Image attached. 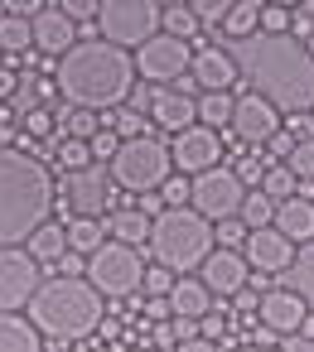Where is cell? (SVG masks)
<instances>
[{"mask_svg": "<svg viewBox=\"0 0 314 352\" xmlns=\"http://www.w3.org/2000/svg\"><path fill=\"white\" fill-rule=\"evenodd\" d=\"M218 155H222V135H218V131H208V126H189V131H179V135H174V145H169L174 169H179V174H189V179H198V174L218 169Z\"/></svg>", "mask_w": 314, "mask_h": 352, "instance_id": "cell-12", "label": "cell"}, {"mask_svg": "<svg viewBox=\"0 0 314 352\" xmlns=\"http://www.w3.org/2000/svg\"><path fill=\"white\" fill-rule=\"evenodd\" d=\"M189 68H193V82L208 87V92H227V87L237 82V63H232L227 49H208V44H198V54H193Z\"/></svg>", "mask_w": 314, "mask_h": 352, "instance_id": "cell-21", "label": "cell"}, {"mask_svg": "<svg viewBox=\"0 0 314 352\" xmlns=\"http://www.w3.org/2000/svg\"><path fill=\"white\" fill-rule=\"evenodd\" d=\"M198 338H208V342H218V338H227V318L208 309V314L198 318Z\"/></svg>", "mask_w": 314, "mask_h": 352, "instance_id": "cell-45", "label": "cell"}, {"mask_svg": "<svg viewBox=\"0 0 314 352\" xmlns=\"http://www.w3.org/2000/svg\"><path fill=\"white\" fill-rule=\"evenodd\" d=\"M304 314H309V309H304L290 289H266V294L256 299V318H261L266 333H300Z\"/></svg>", "mask_w": 314, "mask_h": 352, "instance_id": "cell-18", "label": "cell"}, {"mask_svg": "<svg viewBox=\"0 0 314 352\" xmlns=\"http://www.w3.org/2000/svg\"><path fill=\"white\" fill-rule=\"evenodd\" d=\"M34 289H39V265L30 261V251L0 246V314L30 309Z\"/></svg>", "mask_w": 314, "mask_h": 352, "instance_id": "cell-11", "label": "cell"}, {"mask_svg": "<svg viewBox=\"0 0 314 352\" xmlns=\"http://www.w3.org/2000/svg\"><path fill=\"white\" fill-rule=\"evenodd\" d=\"M136 73L140 78H150V82H184V73H189V63H193V49L184 44V39H169V34H155L150 44H140L136 49Z\"/></svg>", "mask_w": 314, "mask_h": 352, "instance_id": "cell-10", "label": "cell"}, {"mask_svg": "<svg viewBox=\"0 0 314 352\" xmlns=\"http://www.w3.org/2000/svg\"><path fill=\"white\" fill-rule=\"evenodd\" d=\"M145 280V261L136 246H121V241H107L102 251H92L87 261V285L102 294V299H126L136 294Z\"/></svg>", "mask_w": 314, "mask_h": 352, "instance_id": "cell-8", "label": "cell"}, {"mask_svg": "<svg viewBox=\"0 0 314 352\" xmlns=\"http://www.w3.org/2000/svg\"><path fill=\"white\" fill-rule=\"evenodd\" d=\"M0 49H6V54L34 49V25L30 20H15V15H0Z\"/></svg>", "mask_w": 314, "mask_h": 352, "instance_id": "cell-30", "label": "cell"}, {"mask_svg": "<svg viewBox=\"0 0 314 352\" xmlns=\"http://www.w3.org/2000/svg\"><path fill=\"white\" fill-rule=\"evenodd\" d=\"M237 217H242V227H247V232H261V227H271V222H275V203H271L261 188H247V198H242V212H237Z\"/></svg>", "mask_w": 314, "mask_h": 352, "instance_id": "cell-29", "label": "cell"}, {"mask_svg": "<svg viewBox=\"0 0 314 352\" xmlns=\"http://www.w3.org/2000/svg\"><path fill=\"white\" fill-rule=\"evenodd\" d=\"M20 126H25L30 135H49V131H54V116H49L44 107H30V111L20 116Z\"/></svg>", "mask_w": 314, "mask_h": 352, "instance_id": "cell-42", "label": "cell"}, {"mask_svg": "<svg viewBox=\"0 0 314 352\" xmlns=\"http://www.w3.org/2000/svg\"><path fill=\"white\" fill-rule=\"evenodd\" d=\"M222 30H227L232 39H251V34H261V0H237V6H227Z\"/></svg>", "mask_w": 314, "mask_h": 352, "instance_id": "cell-28", "label": "cell"}, {"mask_svg": "<svg viewBox=\"0 0 314 352\" xmlns=\"http://www.w3.org/2000/svg\"><path fill=\"white\" fill-rule=\"evenodd\" d=\"M266 145H271V150H275V155H280V164H285V155H290V150H295V135H285V126H280V131H275V135H271V140H266Z\"/></svg>", "mask_w": 314, "mask_h": 352, "instance_id": "cell-47", "label": "cell"}, {"mask_svg": "<svg viewBox=\"0 0 314 352\" xmlns=\"http://www.w3.org/2000/svg\"><path fill=\"white\" fill-rule=\"evenodd\" d=\"M73 44H78V25H73L59 6H44V10H39V20H34V49H39V54H59V58H63Z\"/></svg>", "mask_w": 314, "mask_h": 352, "instance_id": "cell-19", "label": "cell"}, {"mask_svg": "<svg viewBox=\"0 0 314 352\" xmlns=\"http://www.w3.org/2000/svg\"><path fill=\"white\" fill-rule=\"evenodd\" d=\"M232 174H237V179H242V188H251V184H256V188H261V174H266V164H261V160H251V155H247V160H237V169H232Z\"/></svg>", "mask_w": 314, "mask_h": 352, "instance_id": "cell-44", "label": "cell"}, {"mask_svg": "<svg viewBox=\"0 0 314 352\" xmlns=\"http://www.w3.org/2000/svg\"><path fill=\"white\" fill-rule=\"evenodd\" d=\"M150 256L155 265H165L169 275H189V270H203V261L218 251L213 246V227L193 212V208H165L155 222H150Z\"/></svg>", "mask_w": 314, "mask_h": 352, "instance_id": "cell-5", "label": "cell"}, {"mask_svg": "<svg viewBox=\"0 0 314 352\" xmlns=\"http://www.w3.org/2000/svg\"><path fill=\"white\" fill-rule=\"evenodd\" d=\"M261 34H290V6H261Z\"/></svg>", "mask_w": 314, "mask_h": 352, "instance_id": "cell-38", "label": "cell"}, {"mask_svg": "<svg viewBox=\"0 0 314 352\" xmlns=\"http://www.w3.org/2000/svg\"><path fill=\"white\" fill-rule=\"evenodd\" d=\"M300 333H304V338L314 342V314H304V323H300Z\"/></svg>", "mask_w": 314, "mask_h": 352, "instance_id": "cell-52", "label": "cell"}, {"mask_svg": "<svg viewBox=\"0 0 314 352\" xmlns=\"http://www.w3.org/2000/svg\"><path fill=\"white\" fill-rule=\"evenodd\" d=\"M15 92H20V78H15L10 68H0V102H10Z\"/></svg>", "mask_w": 314, "mask_h": 352, "instance_id": "cell-50", "label": "cell"}, {"mask_svg": "<svg viewBox=\"0 0 314 352\" xmlns=\"http://www.w3.org/2000/svg\"><path fill=\"white\" fill-rule=\"evenodd\" d=\"M97 131H102V121L92 111H78V107L63 111V140H92Z\"/></svg>", "mask_w": 314, "mask_h": 352, "instance_id": "cell-35", "label": "cell"}, {"mask_svg": "<svg viewBox=\"0 0 314 352\" xmlns=\"http://www.w3.org/2000/svg\"><path fill=\"white\" fill-rule=\"evenodd\" d=\"M145 318L150 323H169V299H150L145 304Z\"/></svg>", "mask_w": 314, "mask_h": 352, "instance_id": "cell-48", "label": "cell"}, {"mask_svg": "<svg viewBox=\"0 0 314 352\" xmlns=\"http://www.w3.org/2000/svg\"><path fill=\"white\" fill-rule=\"evenodd\" d=\"M150 338H155V347H169V352H174V342H179L169 323H155V328H150Z\"/></svg>", "mask_w": 314, "mask_h": 352, "instance_id": "cell-49", "label": "cell"}, {"mask_svg": "<svg viewBox=\"0 0 314 352\" xmlns=\"http://www.w3.org/2000/svg\"><path fill=\"white\" fill-rule=\"evenodd\" d=\"M160 188H165V203H169V208H184V203H189V179H184V174H169Z\"/></svg>", "mask_w": 314, "mask_h": 352, "instance_id": "cell-43", "label": "cell"}, {"mask_svg": "<svg viewBox=\"0 0 314 352\" xmlns=\"http://www.w3.org/2000/svg\"><path fill=\"white\" fill-rule=\"evenodd\" d=\"M160 10L155 0H102L97 6V30H102V44L112 49H140L160 34Z\"/></svg>", "mask_w": 314, "mask_h": 352, "instance_id": "cell-6", "label": "cell"}, {"mask_svg": "<svg viewBox=\"0 0 314 352\" xmlns=\"http://www.w3.org/2000/svg\"><path fill=\"white\" fill-rule=\"evenodd\" d=\"M247 227H242V217H227V222H218L213 227V241H222V251H237V246H247Z\"/></svg>", "mask_w": 314, "mask_h": 352, "instance_id": "cell-37", "label": "cell"}, {"mask_svg": "<svg viewBox=\"0 0 314 352\" xmlns=\"http://www.w3.org/2000/svg\"><path fill=\"white\" fill-rule=\"evenodd\" d=\"M295 251H300V246H290L275 227H261V232H251V236H247L242 261H247L251 270H261V275H280V270L295 261Z\"/></svg>", "mask_w": 314, "mask_h": 352, "instance_id": "cell-15", "label": "cell"}, {"mask_svg": "<svg viewBox=\"0 0 314 352\" xmlns=\"http://www.w3.org/2000/svg\"><path fill=\"white\" fill-rule=\"evenodd\" d=\"M189 198H193V212L208 222V227H218V222H227V217H237L242 212V198H247V188H242V179L232 174V169H208V174H198V179H189Z\"/></svg>", "mask_w": 314, "mask_h": 352, "instance_id": "cell-9", "label": "cell"}, {"mask_svg": "<svg viewBox=\"0 0 314 352\" xmlns=\"http://www.w3.org/2000/svg\"><path fill=\"white\" fill-rule=\"evenodd\" d=\"M213 309V294L203 289V280H174L169 289V318H203Z\"/></svg>", "mask_w": 314, "mask_h": 352, "instance_id": "cell-23", "label": "cell"}, {"mask_svg": "<svg viewBox=\"0 0 314 352\" xmlns=\"http://www.w3.org/2000/svg\"><path fill=\"white\" fill-rule=\"evenodd\" d=\"M174 352H218V342H208V338H189V342H174Z\"/></svg>", "mask_w": 314, "mask_h": 352, "instance_id": "cell-51", "label": "cell"}, {"mask_svg": "<svg viewBox=\"0 0 314 352\" xmlns=\"http://www.w3.org/2000/svg\"><path fill=\"white\" fill-rule=\"evenodd\" d=\"M145 289H150V299H169V289H174V275L165 270V265H150L145 270V280H140Z\"/></svg>", "mask_w": 314, "mask_h": 352, "instance_id": "cell-41", "label": "cell"}, {"mask_svg": "<svg viewBox=\"0 0 314 352\" xmlns=\"http://www.w3.org/2000/svg\"><path fill=\"white\" fill-rule=\"evenodd\" d=\"M102 227H107V236L121 241V246H140V241H150V212H145V208H116Z\"/></svg>", "mask_w": 314, "mask_h": 352, "instance_id": "cell-22", "label": "cell"}, {"mask_svg": "<svg viewBox=\"0 0 314 352\" xmlns=\"http://www.w3.org/2000/svg\"><path fill=\"white\" fill-rule=\"evenodd\" d=\"M107 174L121 188H131V193H150V188H160L174 174V160H169V150L155 135H140V140H126L116 150V160L107 164Z\"/></svg>", "mask_w": 314, "mask_h": 352, "instance_id": "cell-7", "label": "cell"}, {"mask_svg": "<svg viewBox=\"0 0 314 352\" xmlns=\"http://www.w3.org/2000/svg\"><path fill=\"white\" fill-rule=\"evenodd\" d=\"M54 87L78 111H92V116L97 111H121L131 102V87H136V63H131V54L102 44V39H83L59 58Z\"/></svg>", "mask_w": 314, "mask_h": 352, "instance_id": "cell-2", "label": "cell"}, {"mask_svg": "<svg viewBox=\"0 0 314 352\" xmlns=\"http://www.w3.org/2000/svg\"><path fill=\"white\" fill-rule=\"evenodd\" d=\"M189 10H193L198 25H222L227 20V0H193Z\"/></svg>", "mask_w": 314, "mask_h": 352, "instance_id": "cell-40", "label": "cell"}, {"mask_svg": "<svg viewBox=\"0 0 314 352\" xmlns=\"http://www.w3.org/2000/svg\"><path fill=\"white\" fill-rule=\"evenodd\" d=\"M87 150H92V164H112V160H116V150H121V140H116L112 131H97V135L87 140Z\"/></svg>", "mask_w": 314, "mask_h": 352, "instance_id": "cell-39", "label": "cell"}, {"mask_svg": "<svg viewBox=\"0 0 314 352\" xmlns=\"http://www.w3.org/2000/svg\"><path fill=\"white\" fill-rule=\"evenodd\" d=\"M198 275H203L208 294H242L251 285V265L242 261V251H213Z\"/></svg>", "mask_w": 314, "mask_h": 352, "instance_id": "cell-17", "label": "cell"}, {"mask_svg": "<svg viewBox=\"0 0 314 352\" xmlns=\"http://www.w3.org/2000/svg\"><path fill=\"white\" fill-rule=\"evenodd\" d=\"M271 227H275L290 246H309V241H314V203H309L304 193L275 203V222H271Z\"/></svg>", "mask_w": 314, "mask_h": 352, "instance_id": "cell-20", "label": "cell"}, {"mask_svg": "<svg viewBox=\"0 0 314 352\" xmlns=\"http://www.w3.org/2000/svg\"><path fill=\"white\" fill-rule=\"evenodd\" d=\"M160 25H165L169 39H189V34L198 30V20H193L189 6H165V10H160Z\"/></svg>", "mask_w": 314, "mask_h": 352, "instance_id": "cell-34", "label": "cell"}, {"mask_svg": "<svg viewBox=\"0 0 314 352\" xmlns=\"http://www.w3.org/2000/svg\"><path fill=\"white\" fill-rule=\"evenodd\" d=\"M280 275H285V285H280V289H290V294L309 309V304H314V241H309V246H300V251H295V261H290Z\"/></svg>", "mask_w": 314, "mask_h": 352, "instance_id": "cell-24", "label": "cell"}, {"mask_svg": "<svg viewBox=\"0 0 314 352\" xmlns=\"http://www.w3.org/2000/svg\"><path fill=\"white\" fill-rule=\"evenodd\" d=\"M102 294L87 285V280H44L30 299V323L39 338H54V342H83L102 328Z\"/></svg>", "mask_w": 314, "mask_h": 352, "instance_id": "cell-4", "label": "cell"}, {"mask_svg": "<svg viewBox=\"0 0 314 352\" xmlns=\"http://www.w3.org/2000/svg\"><path fill=\"white\" fill-rule=\"evenodd\" d=\"M193 116H198V102H193V92H189V82H179V87H155V97H150V121L155 126H165V131H189L193 126Z\"/></svg>", "mask_w": 314, "mask_h": 352, "instance_id": "cell-16", "label": "cell"}, {"mask_svg": "<svg viewBox=\"0 0 314 352\" xmlns=\"http://www.w3.org/2000/svg\"><path fill=\"white\" fill-rule=\"evenodd\" d=\"M107 179H112L107 164H92V169H83V174H68L63 198H68L73 217H97V212L112 208V188H107Z\"/></svg>", "mask_w": 314, "mask_h": 352, "instance_id": "cell-14", "label": "cell"}, {"mask_svg": "<svg viewBox=\"0 0 314 352\" xmlns=\"http://www.w3.org/2000/svg\"><path fill=\"white\" fill-rule=\"evenodd\" d=\"M25 251H30V261H34V265H59V261L68 256V236H63V227H59V222H44V227L25 241Z\"/></svg>", "mask_w": 314, "mask_h": 352, "instance_id": "cell-25", "label": "cell"}, {"mask_svg": "<svg viewBox=\"0 0 314 352\" xmlns=\"http://www.w3.org/2000/svg\"><path fill=\"white\" fill-rule=\"evenodd\" d=\"M54 208V174L30 150L0 145V246L30 241Z\"/></svg>", "mask_w": 314, "mask_h": 352, "instance_id": "cell-3", "label": "cell"}, {"mask_svg": "<svg viewBox=\"0 0 314 352\" xmlns=\"http://www.w3.org/2000/svg\"><path fill=\"white\" fill-rule=\"evenodd\" d=\"M63 236H68V251L73 256H92V251L107 246V227L97 217H68L63 222Z\"/></svg>", "mask_w": 314, "mask_h": 352, "instance_id": "cell-26", "label": "cell"}, {"mask_svg": "<svg viewBox=\"0 0 314 352\" xmlns=\"http://www.w3.org/2000/svg\"><path fill=\"white\" fill-rule=\"evenodd\" d=\"M237 73L251 82L256 97H266L275 111H309L314 107V58L295 34H251L232 49Z\"/></svg>", "mask_w": 314, "mask_h": 352, "instance_id": "cell-1", "label": "cell"}, {"mask_svg": "<svg viewBox=\"0 0 314 352\" xmlns=\"http://www.w3.org/2000/svg\"><path fill=\"white\" fill-rule=\"evenodd\" d=\"M59 169H68V174L92 169V150H87V140H59Z\"/></svg>", "mask_w": 314, "mask_h": 352, "instance_id": "cell-36", "label": "cell"}, {"mask_svg": "<svg viewBox=\"0 0 314 352\" xmlns=\"http://www.w3.org/2000/svg\"><path fill=\"white\" fill-rule=\"evenodd\" d=\"M275 131H280V111H275L266 97L242 92V97L232 102V135H237V140H247V145H266Z\"/></svg>", "mask_w": 314, "mask_h": 352, "instance_id": "cell-13", "label": "cell"}, {"mask_svg": "<svg viewBox=\"0 0 314 352\" xmlns=\"http://www.w3.org/2000/svg\"><path fill=\"white\" fill-rule=\"evenodd\" d=\"M237 352H275V347H237Z\"/></svg>", "mask_w": 314, "mask_h": 352, "instance_id": "cell-53", "label": "cell"}, {"mask_svg": "<svg viewBox=\"0 0 314 352\" xmlns=\"http://www.w3.org/2000/svg\"><path fill=\"white\" fill-rule=\"evenodd\" d=\"M0 352H44L34 323L20 314H0Z\"/></svg>", "mask_w": 314, "mask_h": 352, "instance_id": "cell-27", "label": "cell"}, {"mask_svg": "<svg viewBox=\"0 0 314 352\" xmlns=\"http://www.w3.org/2000/svg\"><path fill=\"white\" fill-rule=\"evenodd\" d=\"M227 121H232V97H227V92H203V97H198V126L218 131V126H227Z\"/></svg>", "mask_w": 314, "mask_h": 352, "instance_id": "cell-31", "label": "cell"}, {"mask_svg": "<svg viewBox=\"0 0 314 352\" xmlns=\"http://www.w3.org/2000/svg\"><path fill=\"white\" fill-rule=\"evenodd\" d=\"M285 169L295 174V184H314V140L309 135L295 140V150L285 155Z\"/></svg>", "mask_w": 314, "mask_h": 352, "instance_id": "cell-33", "label": "cell"}, {"mask_svg": "<svg viewBox=\"0 0 314 352\" xmlns=\"http://www.w3.org/2000/svg\"><path fill=\"white\" fill-rule=\"evenodd\" d=\"M295 174L285 169V164H266V174H261V193L271 198V203H285V198H295Z\"/></svg>", "mask_w": 314, "mask_h": 352, "instance_id": "cell-32", "label": "cell"}, {"mask_svg": "<svg viewBox=\"0 0 314 352\" xmlns=\"http://www.w3.org/2000/svg\"><path fill=\"white\" fill-rule=\"evenodd\" d=\"M304 49H309V58H314V34H309V39H304Z\"/></svg>", "mask_w": 314, "mask_h": 352, "instance_id": "cell-54", "label": "cell"}, {"mask_svg": "<svg viewBox=\"0 0 314 352\" xmlns=\"http://www.w3.org/2000/svg\"><path fill=\"white\" fill-rule=\"evenodd\" d=\"M59 10H63L68 20H87V15L97 20V6H92V0H63V6H59Z\"/></svg>", "mask_w": 314, "mask_h": 352, "instance_id": "cell-46", "label": "cell"}]
</instances>
